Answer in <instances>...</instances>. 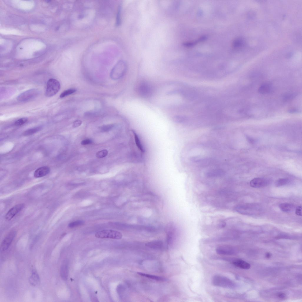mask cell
Returning <instances> with one entry per match:
<instances>
[{"label":"cell","mask_w":302,"mask_h":302,"mask_svg":"<svg viewBox=\"0 0 302 302\" xmlns=\"http://www.w3.org/2000/svg\"><path fill=\"white\" fill-rule=\"evenodd\" d=\"M108 151L106 149H104L97 152L96 156L97 158H101L106 157L108 154Z\"/></svg>","instance_id":"obj_27"},{"label":"cell","mask_w":302,"mask_h":302,"mask_svg":"<svg viewBox=\"0 0 302 302\" xmlns=\"http://www.w3.org/2000/svg\"><path fill=\"white\" fill-rule=\"evenodd\" d=\"M289 182V180L287 178H281L277 180L275 182L276 186L280 187L285 185Z\"/></svg>","instance_id":"obj_23"},{"label":"cell","mask_w":302,"mask_h":302,"mask_svg":"<svg viewBox=\"0 0 302 302\" xmlns=\"http://www.w3.org/2000/svg\"><path fill=\"white\" fill-rule=\"evenodd\" d=\"M212 284L215 286L228 288L235 287L234 283L229 278L221 275L214 276L212 280Z\"/></svg>","instance_id":"obj_2"},{"label":"cell","mask_w":302,"mask_h":302,"mask_svg":"<svg viewBox=\"0 0 302 302\" xmlns=\"http://www.w3.org/2000/svg\"><path fill=\"white\" fill-rule=\"evenodd\" d=\"M191 160L195 163H205L210 162L211 159L209 158L196 156L192 157Z\"/></svg>","instance_id":"obj_22"},{"label":"cell","mask_w":302,"mask_h":302,"mask_svg":"<svg viewBox=\"0 0 302 302\" xmlns=\"http://www.w3.org/2000/svg\"><path fill=\"white\" fill-rule=\"evenodd\" d=\"M279 298H283L285 297V294L284 293H280L278 295Z\"/></svg>","instance_id":"obj_36"},{"label":"cell","mask_w":302,"mask_h":302,"mask_svg":"<svg viewBox=\"0 0 302 302\" xmlns=\"http://www.w3.org/2000/svg\"><path fill=\"white\" fill-rule=\"evenodd\" d=\"M137 274L140 275L142 276L145 277L155 280L163 281H165L167 280L166 278L163 277L154 275L148 274L142 272H137Z\"/></svg>","instance_id":"obj_20"},{"label":"cell","mask_w":302,"mask_h":302,"mask_svg":"<svg viewBox=\"0 0 302 302\" xmlns=\"http://www.w3.org/2000/svg\"><path fill=\"white\" fill-rule=\"evenodd\" d=\"M92 141L91 140L89 139H85L82 140L81 143V145H85L91 143Z\"/></svg>","instance_id":"obj_33"},{"label":"cell","mask_w":302,"mask_h":302,"mask_svg":"<svg viewBox=\"0 0 302 302\" xmlns=\"http://www.w3.org/2000/svg\"><path fill=\"white\" fill-rule=\"evenodd\" d=\"M50 172V169L48 167H41L36 170L34 172V176L36 178L42 177L48 174Z\"/></svg>","instance_id":"obj_13"},{"label":"cell","mask_w":302,"mask_h":302,"mask_svg":"<svg viewBox=\"0 0 302 302\" xmlns=\"http://www.w3.org/2000/svg\"><path fill=\"white\" fill-rule=\"evenodd\" d=\"M138 91L141 96L146 97L150 96L152 92L151 86L148 83L144 82L139 85L138 87Z\"/></svg>","instance_id":"obj_11"},{"label":"cell","mask_w":302,"mask_h":302,"mask_svg":"<svg viewBox=\"0 0 302 302\" xmlns=\"http://www.w3.org/2000/svg\"><path fill=\"white\" fill-rule=\"evenodd\" d=\"M84 222L82 220H78L70 223L68 225V227L70 228H73L83 225Z\"/></svg>","instance_id":"obj_26"},{"label":"cell","mask_w":302,"mask_h":302,"mask_svg":"<svg viewBox=\"0 0 302 302\" xmlns=\"http://www.w3.org/2000/svg\"><path fill=\"white\" fill-rule=\"evenodd\" d=\"M82 123V122L80 120H76L73 122V127H76L80 126Z\"/></svg>","instance_id":"obj_34"},{"label":"cell","mask_w":302,"mask_h":302,"mask_svg":"<svg viewBox=\"0 0 302 302\" xmlns=\"http://www.w3.org/2000/svg\"><path fill=\"white\" fill-rule=\"evenodd\" d=\"M40 281L39 276L37 273L33 270L29 278V282L31 285L36 286L38 284Z\"/></svg>","instance_id":"obj_19"},{"label":"cell","mask_w":302,"mask_h":302,"mask_svg":"<svg viewBox=\"0 0 302 302\" xmlns=\"http://www.w3.org/2000/svg\"><path fill=\"white\" fill-rule=\"evenodd\" d=\"M272 88L271 83L266 82L262 83L259 87L258 91L262 94H266L271 92Z\"/></svg>","instance_id":"obj_14"},{"label":"cell","mask_w":302,"mask_h":302,"mask_svg":"<svg viewBox=\"0 0 302 302\" xmlns=\"http://www.w3.org/2000/svg\"><path fill=\"white\" fill-rule=\"evenodd\" d=\"M24 206V204L23 203L18 204L13 206L6 213L5 219L7 220H10L22 211Z\"/></svg>","instance_id":"obj_9"},{"label":"cell","mask_w":302,"mask_h":302,"mask_svg":"<svg viewBox=\"0 0 302 302\" xmlns=\"http://www.w3.org/2000/svg\"><path fill=\"white\" fill-rule=\"evenodd\" d=\"M60 88V83L57 80L54 78L49 79L47 83L45 96L48 97L54 96L58 92Z\"/></svg>","instance_id":"obj_4"},{"label":"cell","mask_w":302,"mask_h":302,"mask_svg":"<svg viewBox=\"0 0 302 302\" xmlns=\"http://www.w3.org/2000/svg\"><path fill=\"white\" fill-rule=\"evenodd\" d=\"M225 224L226 223L222 221L220 223L219 226L220 227L223 228L225 226Z\"/></svg>","instance_id":"obj_37"},{"label":"cell","mask_w":302,"mask_h":302,"mask_svg":"<svg viewBox=\"0 0 302 302\" xmlns=\"http://www.w3.org/2000/svg\"><path fill=\"white\" fill-rule=\"evenodd\" d=\"M39 94V91L37 89L32 88L21 93L18 96L17 99L20 102H27L35 99Z\"/></svg>","instance_id":"obj_6"},{"label":"cell","mask_w":302,"mask_h":302,"mask_svg":"<svg viewBox=\"0 0 302 302\" xmlns=\"http://www.w3.org/2000/svg\"><path fill=\"white\" fill-rule=\"evenodd\" d=\"M245 45V41L241 37H238L235 39L232 44L233 47L236 50L242 49L244 46Z\"/></svg>","instance_id":"obj_17"},{"label":"cell","mask_w":302,"mask_h":302,"mask_svg":"<svg viewBox=\"0 0 302 302\" xmlns=\"http://www.w3.org/2000/svg\"><path fill=\"white\" fill-rule=\"evenodd\" d=\"M41 129V127H40L32 128L25 131L24 132L23 134L24 136H28L32 135L39 131Z\"/></svg>","instance_id":"obj_24"},{"label":"cell","mask_w":302,"mask_h":302,"mask_svg":"<svg viewBox=\"0 0 302 302\" xmlns=\"http://www.w3.org/2000/svg\"><path fill=\"white\" fill-rule=\"evenodd\" d=\"M234 209L235 211L239 214L248 215L258 214L262 211L261 206L255 203L239 204L235 206Z\"/></svg>","instance_id":"obj_1"},{"label":"cell","mask_w":302,"mask_h":302,"mask_svg":"<svg viewBox=\"0 0 302 302\" xmlns=\"http://www.w3.org/2000/svg\"><path fill=\"white\" fill-rule=\"evenodd\" d=\"M127 69V65L123 61H119L114 66L111 73V78L114 80L119 79L125 74Z\"/></svg>","instance_id":"obj_3"},{"label":"cell","mask_w":302,"mask_h":302,"mask_svg":"<svg viewBox=\"0 0 302 302\" xmlns=\"http://www.w3.org/2000/svg\"><path fill=\"white\" fill-rule=\"evenodd\" d=\"M76 90L74 88L69 89L63 91L60 95V97L63 98L75 92Z\"/></svg>","instance_id":"obj_25"},{"label":"cell","mask_w":302,"mask_h":302,"mask_svg":"<svg viewBox=\"0 0 302 302\" xmlns=\"http://www.w3.org/2000/svg\"><path fill=\"white\" fill-rule=\"evenodd\" d=\"M16 234L14 230L9 232L2 241L0 246V251L3 252L6 250L9 247Z\"/></svg>","instance_id":"obj_7"},{"label":"cell","mask_w":302,"mask_h":302,"mask_svg":"<svg viewBox=\"0 0 302 302\" xmlns=\"http://www.w3.org/2000/svg\"><path fill=\"white\" fill-rule=\"evenodd\" d=\"M145 245L153 249H160L163 247V243L161 240H156L147 243Z\"/></svg>","instance_id":"obj_16"},{"label":"cell","mask_w":302,"mask_h":302,"mask_svg":"<svg viewBox=\"0 0 302 302\" xmlns=\"http://www.w3.org/2000/svg\"><path fill=\"white\" fill-rule=\"evenodd\" d=\"M113 127L112 125H108L103 126L101 127V129L104 131H107L109 130Z\"/></svg>","instance_id":"obj_32"},{"label":"cell","mask_w":302,"mask_h":302,"mask_svg":"<svg viewBox=\"0 0 302 302\" xmlns=\"http://www.w3.org/2000/svg\"><path fill=\"white\" fill-rule=\"evenodd\" d=\"M121 9V7L120 6H119L118 9L116 18V24L117 25H119L120 23Z\"/></svg>","instance_id":"obj_29"},{"label":"cell","mask_w":302,"mask_h":302,"mask_svg":"<svg viewBox=\"0 0 302 302\" xmlns=\"http://www.w3.org/2000/svg\"><path fill=\"white\" fill-rule=\"evenodd\" d=\"M68 262L67 260H65L63 262L60 268L61 276L64 280H67L68 277Z\"/></svg>","instance_id":"obj_15"},{"label":"cell","mask_w":302,"mask_h":302,"mask_svg":"<svg viewBox=\"0 0 302 302\" xmlns=\"http://www.w3.org/2000/svg\"><path fill=\"white\" fill-rule=\"evenodd\" d=\"M269 180L263 178H256L250 182V186L253 188H259L265 187L269 183Z\"/></svg>","instance_id":"obj_10"},{"label":"cell","mask_w":302,"mask_h":302,"mask_svg":"<svg viewBox=\"0 0 302 302\" xmlns=\"http://www.w3.org/2000/svg\"><path fill=\"white\" fill-rule=\"evenodd\" d=\"M216 251L218 254L222 255H233L237 252V250L234 247L228 245L219 246L216 249Z\"/></svg>","instance_id":"obj_8"},{"label":"cell","mask_w":302,"mask_h":302,"mask_svg":"<svg viewBox=\"0 0 302 302\" xmlns=\"http://www.w3.org/2000/svg\"><path fill=\"white\" fill-rule=\"evenodd\" d=\"M288 112L290 113H297L299 112V111L296 109H291L288 111Z\"/></svg>","instance_id":"obj_35"},{"label":"cell","mask_w":302,"mask_h":302,"mask_svg":"<svg viewBox=\"0 0 302 302\" xmlns=\"http://www.w3.org/2000/svg\"><path fill=\"white\" fill-rule=\"evenodd\" d=\"M225 174L224 171L220 169L210 170L205 173L206 177L209 178H217L222 176Z\"/></svg>","instance_id":"obj_12"},{"label":"cell","mask_w":302,"mask_h":302,"mask_svg":"<svg viewBox=\"0 0 302 302\" xmlns=\"http://www.w3.org/2000/svg\"><path fill=\"white\" fill-rule=\"evenodd\" d=\"M233 263L234 266L244 269H249L250 267L249 263L242 260H235L233 262Z\"/></svg>","instance_id":"obj_18"},{"label":"cell","mask_w":302,"mask_h":302,"mask_svg":"<svg viewBox=\"0 0 302 302\" xmlns=\"http://www.w3.org/2000/svg\"><path fill=\"white\" fill-rule=\"evenodd\" d=\"M295 95V94L293 93L287 94L283 96V98L284 100L288 101L294 98Z\"/></svg>","instance_id":"obj_30"},{"label":"cell","mask_w":302,"mask_h":302,"mask_svg":"<svg viewBox=\"0 0 302 302\" xmlns=\"http://www.w3.org/2000/svg\"><path fill=\"white\" fill-rule=\"evenodd\" d=\"M271 255L270 253H267L266 254L265 257L267 258H269L271 257Z\"/></svg>","instance_id":"obj_38"},{"label":"cell","mask_w":302,"mask_h":302,"mask_svg":"<svg viewBox=\"0 0 302 302\" xmlns=\"http://www.w3.org/2000/svg\"><path fill=\"white\" fill-rule=\"evenodd\" d=\"M27 120V119L26 117L21 118L16 120L14 123V124L16 126L22 125L26 123Z\"/></svg>","instance_id":"obj_28"},{"label":"cell","mask_w":302,"mask_h":302,"mask_svg":"<svg viewBox=\"0 0 302 302\" xmlns=\"http://www.w3.org/2000/svg\"><path fill=\"white\" fill-rule=\"evenodd\" d=\"M279 207L282 211L285 212H290L294 209V206L292 204L286 203L280 204Z\"/></svg>","instance_id":"obj_21"},{"label":"cell","mask_w":302,"mask_h":302,"mask_svg":"<svg viewBox=\"0 0 302 302\" xmlns=\"http://www.w3.org/2000/svg\"><path fill=\"white\" fill-rule=\"evenodd\" d=\"M302 207L301 206H297L296 209V214L299 216H302Z\"/></svg>","instance_id":"obj_31"},{"label":"cell","mask_w":302,"mask_h":302,"mask_svg":"<svg viewBox=\"0 0 302 302\" xmlns=\"http://www.w3.org/2000/svg\"><path fill=\"white\" fill-rule=\"evenodd\" d=\"M95 237L99 238H110L120 239L122 237V234L119 232L110 229H104L97 232Z\"/></svg>","instance_id":"obj_5"}]
</instances>
